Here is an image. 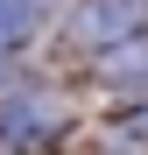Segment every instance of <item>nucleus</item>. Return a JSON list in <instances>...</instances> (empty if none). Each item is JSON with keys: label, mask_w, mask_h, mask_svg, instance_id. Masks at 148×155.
I'll use <instances>...</instances> for the list:
<instances>
[{"label": "nucleus", "mask_w": 148, "mask_h": 155, "mask_svg": "<svg viewBox=\"0 0 148 155\" xmlns=\"http://www.w3.org/2000/svg\"><path fill=\"white\" fill-rule=\"evenodd\" d=\"M57 120H64V99L57 92H42L21 71L0 64V141H42Z\"/></svg>", "instance_id": "obj_1"}, {"label": "nucleus", "mask_w": 148, "mask_h": 155, "mask_svg": "<svg viewBox=\"0 0 148 155\" xmlns=\"http://www.w3.org/2000/svg\"><path fill=\"white\" fill-rule=\"evenodd\" d=\"M42 21V0H0V49L7 42H28Z\"/></svg>", "instance_id": "obj_2"}]
</instances>
